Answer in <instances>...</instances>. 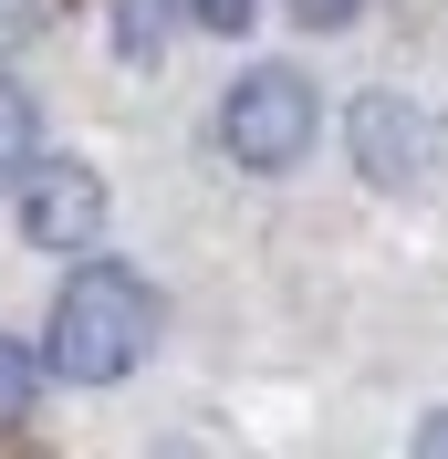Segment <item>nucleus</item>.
I'll use <instances>...</instances> for the list:
<instances>
[{"mask_svg":"<svg viewBox=\"0 0 448 459\" xmlns=\"http://www.w3.org/2000/svg\"><path fill=\"white\" fill-rule=\"evenodd\" d=\"M157 344V282L146 272H125V261H94V272H73L53 303V366L84 376V386H105V376H125Z\"/></svg>","mask_w":448,"mask_h":459,"instance_id":"nucleus-1","label":"nucleus"},{"mask_svg":"<svg viewBox=\"0 0 448 459\" xmlns=\"http://www.w3.org/2000/svg\"><path fill=\"white\" fill-rule=\"evenodd\" d=\"M220 146L240 157V168H292L313 146V84L292 74V63H261V74H240L220 105Z\"/></svg>","mask_w":448,"mask_h":459,"instance_id":"nucleus-2","label":"nucleus"},{"mask_svg":"<svg viewBox=\"0 0 448 459\" xmlns=\"http://www.w3.org/2000/svg\"><path fill=\"white\" fill-rule=\"evenodd\" d=\"M22 230H31V251H84L105 230V178L73 168V157H31L22 168Z\"/></svg>","mask_w":448,"mask_h":459,"instance_id":"nucleus-3","label":"nucleus"},{"mask_svg":"<svg viewBox=\"0 0 448 459\" xmlns=\"http://www.w3.org/2000/svg\"><path fill=\"white\" fill-rule=\"evenodd\" d=\"M427 146H438V126H427L407 94H365V105H355V157H365V178L407 188V178H427Z\"/></svg>","mask_w":448,"mask_h":459,"instance_id":"nucleus-4","label":"nucleus"},{"mask_svg":"<svg viewBox=\"0 0 448 459\" xmlns=\"http://www.w3.org/2000/svg\"><path fill=\"white\" fill-rule=\"evenodd\" d=\"M31 157H42V115H31V94L11 84V74H0V188H11V178H22Z\"/></svg>","mask_w":448,"mask_h":459,"instance_id":"nucleus-5","label":"nucleus"},{"mask_svg":"<svg viewBox=\"0 0 448 459\" xmlns=\"http://www.w3.org/2000/svg\"><path fill=\"white\" fill-rule=\"evenodd\" d=\"M115 53H125V63L168 53V0H115Z\"/></svg>","mask_w":448,"mask_h":459,"instance_id":"nucleus-6","label":"nucleus"},{"mask_svg":"<svg viewBox=\"0 0 448 459\" xmlns=\"http://www.w3.org/2000/svg\"><path fill=\"white\" fill-rule=\"evenodd\" d=\"M31 397H42V355H31V344H0V429H11Z\"/></svg>","mask_w":448,"mask_h":459,"instance_id":"nucleus-7","label":"nucleus"},{"mask_svg":"<svg viewBox=\"0 0 448 459\" xmlns=\"http://www.w3.org/2000/svg\"><path fill=\"white\" fill-rule=\"evenodd\" d=\"M251 11H261V0H188L198 31H251Z\"/></svg>","mask_w":448,"mask_h":459,"instance_id":"nucleus-8","label":"nucleus"},{"mask_svg":"<svg viewBox=\"0 0 448 459\" xmlns=\"http://www.w3.org/2000/svg\"><path fill=\"white\" fill-rule=\"evenodd\" d=\"M355 11H365V0H292V22H303V31H344Z\"/></svg>","mask_w":448,"mask_h":459,"instance_id":"nucleus-9","label":"nucleus"},{"mask_svg":"<svg viewBox=\"0 0 448 459\" xmlns=\"http://www.w3.org/2000/svg\"><path fill=\"white\" fill-rule=\"evenodd\" d=\"M42 11H53V0H0V42H31V31H42Z\"/></svg>","mask_w":448,"mask_h":459,"instance_id":"nucleus-10","label":"nucleus"}]
</instances>
